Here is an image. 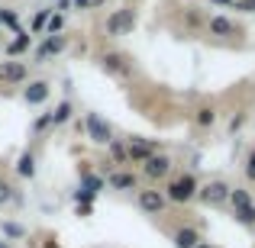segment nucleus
Here are the masks:
<instances>
[{"label": "nucleus", "mask_w": 255, "mask_h": 248, "mask_svg": "<svg viewBox=\"0 0 255 248\" xmlns=\"http://www.w3.org/2000/svg\"><path fill=\"white\" fill-rule=\"evenodd\" d=\"M197 248H213V245H207V242H200V245H197Z\"/></svg>", "instance_id": "obj_32"}, {"label": "nucleus", "mask_w": 255, "mask_h": 248, "mask_svg": "<svg viewBox=\"0 0 255 248\" xmlns=\"http://www.w3.org/2000/svg\"><path fill=\"white\" fill-rule=\"evenodd\" d=\"M29 78V68L23 62H0V81L3 84H23Z\"/></svg>", "instance_id": "obj_7"}, {"label": "nucleus", "mask_w": 255, "mask_h": 248, "mask_svg": "<svg viewBox=\"0 0 255 248\" xmlns=\"http://www.w3.org/2000/svg\"><path fill=\"white\" fill-rule=\"evenodd\" d=\"M200 245V232L191 229V226H181L174 232V248H197Z\"/></svg>", "instance_id": "obj_12"}, {"label": "nucleus", "mask_w": 255, "mask_h": 248, "mask_svg": "<svg viewBox=\"0 0 255 248\" xmlns=\"http://www.w3.org/2000/svg\"><path fill=\"white\" fill-rule=\"evenodd\" d=\"M29 42H32L29 32H16V39L6 45V55H19V52H26V49H29Z\"/></svg>", "instance_id": "obj_17"}, {"label": "nucleus", "mask_w": 255, "mask_h": 248, "mask_svg": "<svg viewBox=\"0 0 255 248\" xmlns=\"http://www.w3.org/2000/svg\"><path fill=\"white\" fill-rule=\"evenodd\" d=\"M100 65H104V71H110V75H120V78H126V75L132 71L129 62H126L120 52H107V55L100 58Z\"/></svg>", "instance_id": "obj_9"}, {"label": "nucleus", "mask_w": 255, "mask_h": 248, "mask_svg": "<svg viewBox=\"0 0 255 248\" xmlns=\"http://www.w3.org/2000/svg\"><path fill=\"white\" fill-rule=\"evenodd\" d=\"M10 200H13V187L6 180H0V203H10Z\"/></svg>", "instance_id": "obj_25"}, {"label": "nucleus", "mask_w": 255, "mask_h": 248, "mask_svg": "<svg viewBox=\"0 0 255 248\" xmlns=\"http://www.w3.org/2000/svg\"><path fill=\"white\" fill-rule=\"evenodd\" d=\"M246 177L255 180V149L249 152V158H246Z\"/></svg>", "instance_id": "obj_26"}, {"label": "nucleus", "mask_w": 255, "mask_h": 248, "mask_svg": "<svg viewBox=\"0 0 255 248\" xmlns=\"http://www.w3.org/2000/svg\"><path fill=\"white\" fill-rule=\"evenodd\" d=\"M207 29H210V36H220V39H226V36H236V23L233 19H226V16H213L210 23H207Z\"/></svg>", "instance_id": "obj_11"}, {"label": "nucleus", "mask_w": 255, "mask_h": 248, "mask_svg": "<svg viewBox=\"0 0 255 248\" xmlns=\"http://www.w3.org/2000/svg\"><path fill=\"white\" fill-rule=\"evenodd\" d=\"M194 119H197V126H200V129H210V126L217 123V110H213V106H200Z\"/></svg>", "instance_id": "obj_18"}, {"label": "nucleus", "mask_w": 255, "mask_h": 248, "mask_svg": "<svg viewBox=\"0 0 255 248\" xmlns=\"http://www.w3.org/2000/svg\"><path fill=\"white\" fill-rule=\"evenodd\" d=\"M16 174L19 177H36V158L26 152V155H19V162H16Z\"/></svg>", "instance_id": "obj_15"}, {"label": "nucleus", "mask_w": 255, "mask_h": 248, "mask_svg": "<svg viewBox=\"0 0 255 248\" xmlns=\"http://www.w3.org/2000/svg\"><path fill=\"white\" fill-rule=\"evenodd\" d=\"M142 171H145V177L158 180V177H165V174H171V158L168 155H152L149 162L142 165Z\"/></svg>", "instance_id": "obj_8"}, {"label": "nucleus", "mask_w": 255, "mask_h": 248, "mask_svg": "<svg viewBox=\"0 0 255 248\" xmlns=\"http://www.w3.org/2000/svg\"><path fill=\"white\" fill-rule=\"evenodd\" d=\"M49 123H52V113H45V116H39V119H36V129H45Z\"/></svg>", "instance_id": "obj_28"}, {"label": "nucleus", "mask_w": 255, "mask_h": 248, "mask_svg": "<svg viewBox=\"0 0 255 248\" xmlns=\"http://www.w3.org/2000/svg\"><path fill=\"white\" fill-rule=\"evenodd\" d=\"M110 155L117 158V162H129V158H126V145H120V142H110Z\"/></svg>", "instance_id": "obj_24"}, {"label": "nucleus", "mask_w": 255, "mask_h": 248, "mask_svg": "<svg viewBox=\"0 0 255 248\" xmlns=\"http://www.w3.org/2000/svg\"><path fill=\"white\" fill-rule=\"evenodd\" d=\"M84 126H87V136H91V142H97V145H110L113 142V132H110V123H107L100 113H87V119H84Z\"/></svg>", "instance_id": "obj_4"}, {"label": "nucleus", "mask_w": 255, "mask_h": 248, "mask_svg": "<svg viewBox=\"0 0 255 248\" xmlns=\"http://www.w3.org/2000/svg\"><path fill=\"white\" fill-rule=\"evenodd\" d=\"M65 45H68V39H65V36H49V39L42 42V49L36 52V58L42 62V58H49V55H58V52H62Z\"/></svg>", "instance_id": "obj_13"}, {"label": "nucleus", "mask_w": 255, "mask_h": 248, "mask_svg": "<svg viewBox=\"0 0 255 248\" xmlns=\"http://www.w3.org/2000/svg\"><path fill=\"white\" fill-rule=\"evenodd\" d=\"M136 200H139V210L152 213V216H158V213L165 210V203H168L162 190H139V197H136Z\"/></svg>", "instance_id": "obj_6"}, {"label": "nucleus", "mask_w": 255, "mask_h": 248, "mask_svg": "<svg viewBox=\"0 0 255 248\" xmlns=\"http://www.w3.org/2000/svg\"><path fill=\"white\" fill-rule=\"evenodd\" d=\"M213 3H223L226 6V3H233V0H213Z\"/></svg>", "instance_id": "obj_31"}, {"label": "nucleus", "mask_w": 255, "mask_h": 248, "mask_svg": "<svg viewBox=\"0 0 255 248\" xmlns=\"http://www.w3.org/2000/svg\"><path fill=\"white\" fill-rule=\"evenodd\" d=\"M75 3H78V6H81V10H84V6H91V0H75Z\"/></svg>", "instance_id": "obj_30"}, {"label": "nucleus", "mask_w": 255, "mask_h": 248, "mask_svg": "<svg viewBox=\"0 0 255 248\" xmlns=\"http://www.w3.org/2000/svg\"><path fill=\"white\" fill-rule=\"evenodd\" d=\"M200 19H204L200 13H187V23H191V26H200Z\"/></svg>", "instance_id": "obj_29"}, {"label": "nucleus", "mask_w": 255, "mask_h": 248, "mask_svg": "<svg viewBox=\"0 0 255 248\" xmlns=\"http://www.w3.org/2000/svg\"><path fill=\"white\" fill-rule=\"evenodd\" d=\"M62 26H65V16H62V13H52L49 23H45V29H49V36H58V32H62Z\"/></svg>", "instance_id": "obj_21"}, {"label": "nucleus", "mask_w": 255, "mask_h": 248, "mask_svg": "<svg viewBox=\"0 0 255 248\" xmlns=\"http://www.w3.org/2000/svg\"><path fill=\"white\" fill-rule=\"evenodd\" d=\"M230 190L233 187L226 180H210V184H204L197 190V200L207 206H223V203H230Z\"/></svg>", "instance_id": "obj_2"}, {"label": "nucleus", "mask_w": 255, "mask_h": 248, "mask_svg": "<svg viewBox=\"0 0 255 248\" xmlns=\"http://www.w3.org/2000/svg\"><path fill=\"white\" fill-rule=\"evenodd\" d=\"M23 100H26L29 106L45 103V100H49V84H45V81H32V84L23 90Z\"/></svg>", "instance_id": "obj_10"}, {"label": "nucleus", "mask_w": 255, "mask_h": 248, "mask_svg": "<svg viewBox=\"0 0 255 248\" xmlns=\"http://www.w3.org/2000/svg\"><path fill=\"white\" fill-rule=\"evenodd\" d=\"M197 177L194 174H178V177L168 184V193H165V200H171V203H191L194 197H197Z\"/></svg>", "instance_id": "obj_1"}, {"label": "nucleus", "mask_w": 255, "mask_h": 248, "mask_svg": "<svg viewBox=\"0 0 255 248\" xmlns=\"http://www.w3.org/2000/svg\"><path fill=\"white\" fill-rule=\"evenodd\" d=\"M236 223L239 226H255V203L246 206V210H236Z\"/></svg>", "instance_id": "obj_20"}, {"label": "nucleus", "mask_w": 255, "mask_h": 248, "mask_svg": "<svg viewBox=\"0 0 255 248\" xmlns=\"http://www.w3.org/2000/svg\"><path fill=\"white\" fill-rule=\"evenodd\" d=\"M49 16H52L49 10H39V13H36V19H32V32H39V29H42V26L49 23Z\"/></svg>", "instance_id": "obj_23"}, {"label": "nucleus", "mask_w": 255, "mask_h": 248, "mask_svg": "<svg viewBox=\"0 0 255 248\" xmlns=\"http://www.w3.org/2000/svg\"><path fill=\"white\" fill-rule=\"evenodd\" d=\"M0 23H3V26H10V29H19V19H16V13L3 10V6H0Z\"/></svg>", "instance_id": "obj_22"}, {"label": "nucleus", "mask_w": 255, "mask_h": 248, "mask_svg": "<svg viewBox=\"0 0 255 248\" xmlns=\"http://www.w3.org/2000/svg\"><path fill=\"white\" fill-rule=\"evenodd\" d=\"M230 203H233V210H246V206H252V193L246 190V187H233Z\"/></svg>", "instance_id": "obj_14"}, {"label": "nucleus", "mask_w": 255, "mask_h": 248, "mask_svg": "<svg viewBox=\"0 0 255 248\" xmlns=\"http://www.w3.org/2000/svg\"><path fill=\"white\" fill-rule=\"evenodd\" d=\"M3 232H6V236H13V239L23 236V229H19V226H13V223H6V226H3Z\"/></svg>", "instance_id": "obj_27"}, {"label": "nucleus", "mask_w": 255, "mask_h": 248, "mask_svg": "<svg viewBox=\"0 0 255 248\" xmlns=\"http://www.w3.org/2000/svg\"><path fill=\"white\" fill-rule=\"evenodd\" d=\"M152 155H158L155 142H149V139H129V145H126V158H129L132 165H145Z\"/></svg>", "instance_id": "obj_5"}, {"label": "nucleus", "mask_w": 255, "mask_h": 248, "mask_svg": "<svg viewBox=\"0 0 255 248\" xmlns=\"http://www.w3.org/2000/svg\"><path fill=\"white\" fill-rule=\"evenodd\" d=\"M0 248H6V245H3V242H0Z\"/></svg>", "instance_id": "obj_33"}, {"label": "nucleus", "mask_w": 255, "mask_h": 248, "mask_svg": "<svg viewBox=\"0 0 255 248\" xmlns=\"http://www.w3.org/2000/svg\"><path fill=\"white\" fill-rule=\"evenodd\" d=\"M68 119H71V103H68V100H62V103L55 106V113H52V123L62 126V123H68Z\"/></svg>", "instance_id": "obj_19"}, {"label": "nucleus", "mask_w": 255, "mask_h": 248, "mask_svg": "<svg viewBox=\"0 0 255 248\" xmlns=\"http://www.w3.org/2000/svg\"><path fill=\"white\" fill-rule=\"evenodd\" d=\"M132 26H136V10H129V6L113 10L107 16V36H126V32H132Z\"/></svg>", "instance_id": "obj_3"}, {"label": "nucleus", "mask_w": 255, "mask_h": 248, "mask_svg": "<svg viewBox=\"0 0 255 248\" xmlns=\"http://www.w3.org/2000/svg\"><path fill=\"white\" fill-rule=\"evenodd\" d=\"M110 187H117V190H132V187H136V177L126 174V171H117V174H110Z\"/></svg>", "instance_id": "obj_16"}]
</instances>
